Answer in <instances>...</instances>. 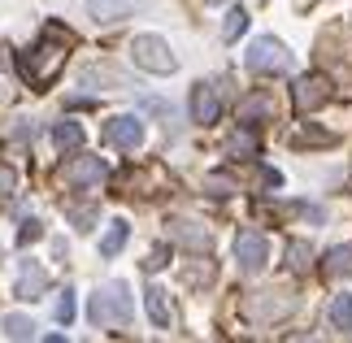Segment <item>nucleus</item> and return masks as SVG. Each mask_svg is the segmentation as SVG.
<instances>
[{
  "instance_id": "4",
  "label": "nucleus",
  "mask_w": 352,
  "mask_h": 343,
  "mask_svg": "<svg viewBox=\"0 0 352 343\" xmlns=\"http://www.w3.org/2000/svg\"><path fill=\"white\" fill-rule=\"evenodd\" d=\"M243 65H248L252 74H287L292 70V52L283 39L274 35H261V39H252L248 44V57H243Z\"/></svg>"
},
{
  "instance_id": "30",
  "label": "nucleus",
  "mask_w": 352,
  "mask_h": 343,
  "mask_svg": "<svg viewBox=\"0 0 352 343\" xmlns=\"http://www.w3.org/2000/svg\"><path fill=\"white\" fill-rule=\"evenodd\" d=\"M161 265H166V243H157V248L148 252V261H144V269H148V274H153V269H161Z\"/></svg>"
},
{
  "instance_id": "23",
  "label": "nucleus",
  "mask_w": 352,
  "mask_h": 343,
  "mask_svg": "<svg viewBox=\"0 0 352 343\" xmlns=\"http://www.w3.org/2000/svg\"><path fill=\"white\" fill-rule=\"evenodd\" d=\"M243 26H248V13H243V9H231V13H226V22H222V39H239Z\"/></svg>"
},
{
  "instance_id": "2",
  "label": "nucleus",
  "mask_w": 352,
  "mask_h": 343,
  "mask_svg": "<svg viewBox=\"0 0 352 343\" xmlns=\"http://www.w3.org/2000/svg\"><path fill=\"white\" fill-rule=\"evenodd\" d=\"M87 318L96 326H126L131 322V291H126V283H104L100 291L87 300Z\"/></svg>"
},
{
  "instance_id": "26",
  "label": "nucleus",
  "mask_w": 352,
  "mask_h": 343,
  "mask_svg": "<svg viewBox=\"0 0 352 343\" xmlns=\"http://www.w3.org/2000/svg\"><path fill=\"white\" fill-rule=\"evenodd\" d=\"M213 278V265H209V261H205V265H187L183 269V283H192V287H205Z\"/></svg>"
},
{
  "instance_id": "19",
  "label": "nucleus",
  "mask_w": 352,
  "mask_h": 343,
  "mask_svg": "<svg viewBox=\"0 0 352 343\" xmlns=\"http://www.w3.org/2000/svg\"><path fill=\"white\" fill-rule=\"evenodd\" d=\"M331 326L340 335H352V296H335L331 300Z\"/></svg>"
},
{
  "instance_id": "25",
  "label": "nucleus",
  "mask_w": 352,
  "mask_h": 343,
  "mask_svg": "<svg viewBox=\"0 0 352 343\" xmlns=\"http://www.w3.org/2000/svg\"><path fill=\"white\" fill-rule=\"evenodd\" d=\"M57 322H61V326H70V322H74V291H70V287H65V291L57 296Z\"/></svg>"
},
{
  "instance_id": "16",
  "label": "nucleus",
  "mask_w": 352,
  "mask_h": 343,
  "mask_svg": "<svg viewBox=\"0 0 352 343\" xmlns=\"http://www.w3.org/2000/svg\"><path fill=\"white\" fill-rule=\"evenodd\" d=\"M322 274L327 278H352V248H331L322 261Z\"/></svg>"
},
{
  "instance_id": "21",
  "label": "nucleus",
  "mask_w": 352,
  "mask_h": 343,
  "mask_svg": "<svg viewBox=\"0 0 352 343\" xmlns=\"http://www.w3.org/2000/svg\"><path fill=\"white\" fill-rule=\"evenodd\" d=\"M5 335L9 339H35V322L31 318H26V313H9V318H5Z\"/></svg>"
},
{
  "instance_id": "20",
  "label": "nucleus",
  "mask_w": 352,
  "mask_h": 343,
  "mask_svg": "<svg viewBox=\"0 0 352 343\" xmlns=\"http://www.w3.org/2000/svg\"><path fill=\"white\" fill-rule=\"evenodd\" d=\"M126 235H131V226L126 222H113L109 230H104V239H100V256H118L122 248H126Z\"/></svg>"
},
{
  "instance_id": "10",
  "label": "nucleus",
  "mask_w": 352,
  "mask_h": 343,
  "mask_svg": "<svg viewBox=\"0 0 352 343\" xmlns=\"http://www.w3.org/2000/svg\"><path fill=\"white\" fill-rule=\"evenodd\" d=\"M218 113H222L218 87H213V83H196V87H192V122L209 126V122H218Z\"/></svg>"
},
{
  "instance_id": "8",
  "label": "nucleus",
  "mask_w": 352,
  "mask_h": 343,
  "mask_svg": "<svg viewBox=\"0 0 352 343\" xmlns=\"http://www.w3.org/2000/svg\"><path fill=\"white\" fill-rule=\"evenodd\" d=\"M292 100L300 113H314V109H322L331 100V78L327 74H305V78H296V87H292Z\"/></svg>"
},
{
  "instance_id": "1",
  "label": "nucleus",
  "mask_w": 352,
  "mask_h": 343,
  "mask_svg": "<svg viewBox=\"0 0 352 343\" xmlns=\"http://www.w3.org/2000/svg\"><path fill=\"white\" fill-rule=\"evenodd\" d=\"M65 48H70V31H61V26H48V35L39 39L31 52H22V74L31 87H48L52 78L61 74L65 65Z\"/></svg>"
},
{
  "instance_id": "13",
  "label": "nucleus",
  "mask_w": 352,
  "mask_h": 343,
  "mask_svg": "<svg viewBox=\"0 0 352 343\" xmlns=\"http://www.w3.org/2000/svg\"><path fill=\"white\" fill-rule=\"evenodd\" d=\"M170 239L183 243V248H196V252L209 248V230L200 222H192V217H170Z\"/></svg>"
},
{
  "instance_id": "9",
  "label": "nucleus",
  "mask_w": 352,
  "mask_h": 343,
  "mask_svg": "<svg viewBox=\"0 0 352 343\" xmlns=\"http://www.w3.org/2000/svg\"><path fill=\"white\" fill-rule=\"evenodd\" d=\"M65 178H70L74 187H100L104 178H109V166H104L100 157H74L70 166H65Z\"/></svg>"
},
{
  "instance_id": "5",
  "label": "nucleus",
  "mask_w": 352,
  "mask_h": 343,
  "mask_svg": "<svg viewBox=\"0 0 352 343\" xmlns=\"http://www.w3.org/2000/svg\"><path fill=\"white\" fill-rule=\"evenodd\" d=\"M296 309V296L292 291H256L243 300V313H248L252 322H274V318H287Z\"/></svg>"
},
{
  "instance_id": "14",
  "label": "nucleus",
  "mask_w": 352,
  "mask_h": 343,
  "mask_svg": "<svg viewBox=\"0 0 352 343\" xmlns=\"http://www.w3.org/2000/svg\"><path fill=\"white\" fill-rule=\"evenodd\" d=\"M239 122L243 126H256V122H274V96L270 91H252L239 100Z\"/></svg>"
},
{
  "instance_id": "24",
  "label": "nucleus",
  "mask_w": 352,
  "mask_h": 343,
  "mask_svg": "<svg viewBox=\"0 0 352 343\" xmlns=\"http://www.w3.org/2000/svg\"><path fill=\"white\" fill-rule=\"evenodd\" d=\"M205 191H209V196H231V191H235V178H226V174H209L205 178Z\"/></svg>"
},
{
  "instance_id": "22",
  "label": "nucleus",
  "mask_w": 352,
  "mask_h": 343,
  "mask_svg": "<svg viewBox=\"0 0 352 343\" xmlns=\"http://www.w3.org/2000/svg\"><path fill=\"white\" fill-rule=\"evenodd\" d=\"M309 261H314V248H309L305 239L287 243V265H292V269H309Z\"/></svg>"
},
{
  "instance_id": "29",
  "label": "nucleus",
  "mask_w": 352,
  "mask_h": 343,
  "mask_svg": "<svg viewBox=\"0 0 352 343\" xmlns=\"http://www.w3.org/2000/svg\"><path fill=\"white\" fill-rule=\"evenodd\" d=\"M13 191H18V174L9 166H0V196H13Z\"/></svg>"
},
{
  "instance_id": "7",
  "label": "nucleus",
  "mask_w": 352,
  "mask_h": 343,
  "mask_svg": "<svg viewBox=\"0 0 352 343\" xmlns=\"http://www.w3.org/2000/svg\"><path fill=\"white\" fill-rule=\"evenodd\" d=\"M104 144L109 148H122V153H135V148L144 144V122L135 113H118L104 122Z\"/></svg>"
},
{
  "instance_id": "6",
  "label": "nucleus",
  "mask_w": 352,
  "mask_h": 343,
  "mask_svg": "<svg viewBox=\"0 0 352 343\" xmlns=\"http://www.w3.org/2000/svg\"><path fill=\"white\" fill-rule=\"evenodd\" d=\"M235 261H239L243 274H261V269H265L270 243H265L261 230H239V235H235Z\"/></svg>"
},
{
  "instance_id": "12",
  "label": "nucleus",
  "mask_w": 352,
  "mask_h": 343,
  "mask_svg": "<svg viewBox=\"0 0 352 343\" xmlns=\"http://www.w3.org/2000/svg\"><path fill=\"white\" fill-rule=\"evenodd\" d=\"M48 291V269L39 261H22L18 265V296L22 300H39Z\"/></svg>"
},
{
  "instance_id": "17",
  "label": "nucleus",
  "mask_w": 352,
  "mask_h": 343,
  "mask_svg": "<svg viewBox=\"0 0 352 343\" xmlns=\"http://www.w3.org/2000/svg\"><path fill=\"white\" fill-rule=\"evenodd\" d=\"M52 144H57L61 153H70V148H78V144H83V126H78L74 118L57 122V126H52Z\"/></svg>"
},
{
  "instance_id": "15",
  "label": "nucleus",
  "mask_w": 352,
  "mask_h": 343,
  "mask_svg": "<svg viewBox=\"0 0 352 343\" xmlns=\"http://www.w3.org/2000/svg\"><path fill=\"white\" fill-rule=\"evenodd\" d=\"M148 318H153V326H161V331H166V326L174 322V309H170V296L161 291V287H148Z\"/></svg>"
},
{
  "instance_id": "28",
  "label": "nucleus",
  "mask_w": 352,
  "mask_h": 343,
  "mask_svg": "<svg viewBox=\"0 0 352 343\" xmlns=\"http://www.w3.org/2000/svg\"><path fill=\"white\" fill-rule=\"evenodd\" d=\"M70 222H74L78 230H91V222H96V209H91V204H87V209H70Z\"/></svg>"
},
{
  "instance_id": "3",
  "label": "nucleus",
  "mask_w": 352,
  "mask_h": 343,
  "mask_svg": "<svg viewBox=\"0 0 352 343\" xmlns=\"http://www.w3.org/2000/svg\"><path fill=\"white\" fill-rule=\"evenodd\" d=\"M131 61L148 74H174L179 70V57L170 52V44L161 35H135L131 39Z\"/></svg>"
},
{
  "instance_id": "11",
  "label": "nucleus",
  "mask_w": 352,
  "mask_h": 343,
  "mask_svg": "<svg viewBox=\"0 0 352 343\" xmlns=\"http://www.w3.org/2000/svg\"><path fill=\"white\" fill-rule=\"evenodd\" d=\"M144 9V0H87V13L96 22H126Z\"/></svg>"
},
{
  "instance_id": "27",
  "label": "nucleus",
  "mask_w": 352,
  "mask_h": 343,
  "mask_svg": "<svg viewBox=\"0 0 352 343\" xmlns=\"http://www.w3.org/2000/svg\"><path fill=\"white\" fill-rule=\"evenodd\" d=\"M35 239H44V222H35V217H26L22 230H18V243L26 248V243H35Z\"/></svg>"
},
{
  "instance_id": "18",
  "label": "nucleus",
  "mask_w": 352,
  "mask_h": 343,
  "mask_svg": "<svg viewBox=\"0 0 352 343\" xmlns=\"http://www.w3.org/2000/svg\"><path fill=\"white\" fill-rule=\"evenodd\" d=\"M226 153H231L235 161H252L256 157V135L252 131H235L231 140H226Z\"/></svg>"
}]
</instances>
